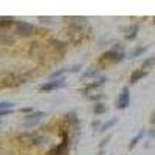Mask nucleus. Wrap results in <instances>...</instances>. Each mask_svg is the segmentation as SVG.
Masks as SVG:
<instances>
[{
	"label": "nucleus",
	"mask_w": 155,
	"mask_h": 155,
	"mask_svg": "<svg viewBox=\"0 0 155 155\" xmlns=\"http://www.w3.org/2000/svg\"><path fill=\"white\" fill-rule=\"evenodd\" d=\"M65 85V79L61 78V79H54V81H48L42 85H39V90L41 92H51V90H59Z\"/></svg>",
	"instance_id": "3"
},
{
	"label": "nucleus",
	"mask_w": 155,
	"mask_h": 155,
	"mask_svg": "<svg viewBox=\"0 0 155 155\" xmlns=\"http://www.w3.org/2000/svg\"><path fill=\"white\" fill-rule=\"evenodd\" d=\"M92 127H93V129H96V130H98V129L101 127V123H99V121H95V123H92Z\"/></svg>",
	"instance_id": "22"
},
{
	"label": "nucleus",
	"mask_w": 155,
	"mask_h": 155,
	"mask_svg": "<svg viewBox=\"0 0 155 155\" xmlns=\"http://www.w3.org/2000/svg\"><path fill=\"white\" fill-rule=\"evenodd\" d=\"M65 71H67L65 68H61V70H56V71H53V73L50 74V79H51V81H54V79H61V76H62L64 73H65Z\"/></svg>",
	"instance_id": "16"
},
{
	"label": "nucleus",
	"mask_w": 155,
	"mask_h": 155,
	"mask_svg": "<svg viewBox=\"0 0 155 155\" xmlns=\"http://www.w3.org/2000/svg\"><path fill=\"white\" fill-rule=\"evenodd\" d=\"M116 123H118V118H112V120H109V121H106V123H102L101 124V127L98 129V132H106V130H109V129H112Z\"/></svg>",
	"instance_id": "9"
},
{
	"label": "nucleus",
	"mask_w": 155,
	"mask_h": 155,
	"mask_svg": "<svg viewBox=\"0 0 155 155\" xmlns=\"http://www.w3.org/2000/svg\"><path fill=\"white\" fill-rule=\"evenodd\" d=\"M20 112H22V113H31V112H34V110H33V107H25V109H20Z\"/></svg>",
	"instance_id": "21"
},
{
	"label": "nucleus",
	"mask_w": 155,
	"mask_h": 155,
	"mask_svg": "<svg viewBox=\"0 0 155 155\" xmlns=\"http://www.w3.org/2000/svg\"><path fill=\"white\" fill-rule=\"evenodd\" d=\"M98 73H99L98 68H88V70L82 74V78H84V79H87V78H95V76H98Z\"/></svg>",
	"instance_id": "15"
},
{
	"label": "nucleus",
	"mask_w": 155,
	"mask_h": 155,
	"mask_svg": "<svg viewBox=\"0 0 155 155\" xmlns=\"http://www.w3.org/2000/svg\"><path fill=\"white\" fill-rule=\"evenodd\" d=\"M68 147H70V138H68V135H64L62 143L58 144L56 147H53L47 155H62V153H65V152H67Z\"/></svg>",
	"instance_id": "4"
},
{
	"label": "nucleus",
	"mask_w": 155,
	"mask_h": 155,
	"mask_svg": "<svg viewBox=\"0 0 155 155\" xmlns=\"http://www.w3.org/2000/svg\"><path fill=\"white\" fill-rule=\"evenodd\" d=\"M88 98L93 101H101V99H104V95H88Z\"/></svg>",
	"instance_id": "19"
},
{
	"label": "nucleus",
	"mask_w": 155,
	"mask_h": 155,
	"mask_svg": "<svg viewBox=\"0 0 155 155\" xmlns=\"http://www.w3.org/2000/svg\"><path fill=\"white\" fill-rule=\"evenodd\" d=\"M129 104H130V90H129V87H124L121 90L118 99H116V109L124 110V109H127Z\"/></svg>",
	"instance_id": "2"
},
{
	"label": "nucleus",
	"mask_w": 155,
	"mask_h": 155,
	"mask_svg": "<svg viewBox=\"0 0 155 155\" xmlns=\"http://www.w3.org/2000/svg\"><path fill=\"white\" fill-rule=\"evenodd\" d=\"M14 104L9 101H0V110H5V109H12Z\"/></svg>",
	"instance_id": "18"
},
{
	"label": "nucleus",
	"mask_w": 155,
	"mask_h": 155,
	"mask_svg": "<svg viewBox=\"0 0 155 155\" xmlns=\"http://www.w3.org/2000/svg\"><path fill=\"white\" fill-rule=\"evenodd\" d=\"M107 112V106L104 104V102H96V104L93 106V113L95 115H102Z\"/></svg>",
	"instance_id": "12"
},
{
	"label": "nucleus",
	"mask_w": 155,
	"mask_h": 155,
	"mask_svg": "<svg viewBox=\"0 0 155 155\" xmlns=\"http://www.w3.org/2000/svg\"><path fill=\"white\" fill-rule=\"evenodd\" d=\"M147 70H135V71H132V74H130V79H129V81H130V84H135V82H138L140 79H143V78L144 76H147Z\"/></svg>",
	"instance_id": "8"
},
{
	"label": "nucleus",
	"mask_w": 155,
	"mask_h": 155,
	"mask_svg": "<svg viewBox=\"0 0 155 155\" xmlns=\"http://www.w3.org/2000/svg\"><path fill=\"white\" fill-rule=\"evenodd\" d=\"M138 25H134V27H130V28H129V31H130V33H127L126 34V39H127V41H134V39L137 37V34H138Z\"/></svg>",
	"instance_id": "13"
},
{
	"label": "nucleus",
	"mask_w": 155,
	"mask_h": 155,
	"mask_svg": "<svg viewBox=\"0 0 155 155\" xmlns=\"http://www.w3.org/2000/svg\"><path fill=\"white\" fill-rule=\"evenodd\" d=\"M144 135H146V132H144V130H140V132H138V134L134 137V140L130 141V143H129V149H134V147H135V146L140 143V141L144 138Z\"/></svg>",
	"instance_id": "10"
},
{
	"label": "nucleus",
	"mask_w": 155,
	"mask_h": 155,
	"mask_svg": "<svg viewBox=\"0 0 155 155\" xmlns=\"http://www.w3.org/2000/svg\"><path fill=\"white\" fill-rule=\"evenodd\" d=\"M34 27L31 23H27V22H19L17 23V34L20 36H31Z\"/></svg>",
	"instance_id": "6"
},
{
	"label": "nucleus",
	"mask_w": 155,
	"mask_h": 155,
	"mask_svg": "<svg viewBox=\"0 0 155 155\" xmlns=\"http://www.w3.org/2000/svg\"><path fill=\"white\" fill-rule=\"evenodd\" d=\"M153 62H155V58H152V56H150V58H147V59L143 62V65H141V70L144 68V70H147V71H149V68H152V65H153Z\"/></svg>",
	"instance_id": "14"
},
{
	"label": "nucleus",
	"mask_w": 155,
	"mask_h": 155,
	"mask_svg": "<svg viewBox=\"0 0 155 155\" xmlns=\"http://www.w3.org/2000/svg\"><path fill=\"white\" fill-rule=\"evenodd\" d=\"M107 82V78H99V79H96V81H92V82H88L84 88H82V92L85 93V95H88L92 90H95V88H98V87H101L102 84H106Z\"/></svg>",
	"instance_id": "5"
},
{
	"label": "nucleus",
	"mask_w": 155,
	"mask_h": 155,
	"mask_svg": "<svg viewBox=\"0 0 155 155\" xmlns=\"http://www.w3.org/2000/svg\"><path fill=\"white\" fill-rule=\"evenodd\" d=\"M11 23H14L12 17H0V28L8 27V25H11Z\"/></svg>",
	"instance_id": "17"
},
{
	"label": "nucleus",
	"mask_w": 155,
	"mask_h": 155,
	"mask_svg": "<svg viewBox=\"0 0 155 155\" xmlns=\"http://www.w3.org/2000/svg\"><path fill=\"white\" fill-rule=\"evenodd\" d=\"M14 112V109H5V110H0V116H5V115H11Z\"/></svg>",
	"instance_id": "20"
},
{
	"label": "nucleus",
	"mask_w": 155,
	"mask_h": 155,
	"mask_svg": "<svg viewBox=\"0 0 155 155\" xmlns=\"http://www.w3.org/2000/svg\"><path fill=\"white\" fill-rule=\"evenodd\" d=\"M146 51H147V47H135L130 53H129V58L134 59V58H137V56H140V54L146 53Z\"/></svg>",
	"instance_id": "11"
},
{
	"label": "nucleus",
	"mask_w": 155,
	"mask_h": 155,
	"mask_svg": "<svg viewBox=\"0 0 155 155\" xmlns=\"http://www.w3.org/2000/svg\"><path fill=\"white\" fill-rule=\"evenodd\" d=\"M126 58V54L123 53V51H118V50H109L106 51L104 54H101L99 58V65H107V64H118L121 62L123 59Z\"/></svg>",
	"instance_id": "1"
},
{
	"label": "nucleus",
	"mask_w": 155,
	"mask_h": 155,
	"mask_svg": "<svg viewBox=\"0 0 155 155\" xmlns=\"http://www.w3.org/2000/svg\"><path fill=\"white\" fill-rule=\"evenodd\" d=\"M44 116H45L44 112H31L30 115L25 116V126L30 127V126H33L36 121H39L41 118H44Z\"/></svg>",
	"instance_id": "7"
}]
</instances>
